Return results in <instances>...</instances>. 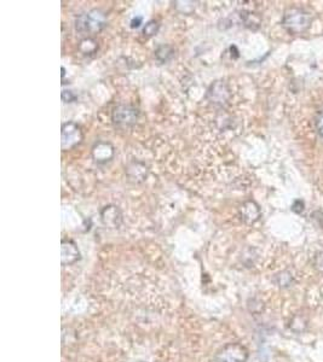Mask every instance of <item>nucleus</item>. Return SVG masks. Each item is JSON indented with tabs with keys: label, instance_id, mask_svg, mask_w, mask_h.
Instances as JSON below:
<instances>
[{
	"label": "nucleus",
	"instance_id": "f257e3e1",
	"mask_svg": "<svg viewBox=\"0 0 323 362\" xmlns=\"http://www.w3.org/2000/svg\"><path fill=\"white\" fill-rule=\"evenodd\" d=\"M312 19V14L304 8L290 7L284 14L282 27L292 35H299L310 29Z\"/></svg>",
	"mask_w": 323,
	"mask_h": 362
},
{
	"label": "nucleus",
	"instance_id": "f03ea898",
	"mask_svg": "<svg viewBox=\"0 0 323 362\" xmlns=\"http://www.w3.org/2000/svg\"><path fill=\"white\" fill-rule=\"evenodd\" d=\"M106 25V14L100 10H91L76 18V30L80 34H94Z\"/></svg>",
	"mask_w": 323,
	"mask_h": 362
},
{
	"label": "nucleus",
	"instance_id": "7ed1b4c3",
	"mask_svg": "<svg viewBox=\"0 0 323 362\" xmlns=\"http://www.w3.org/2000/svg\"><path fill=\"white\" fill-rule=\"evenodd\" d=\"M248 350L238 343H230L216 354V362H247Z\"/></svg>",
	"mask_w": 323,
	"mask_h": 362
},
{
	"label": "nucleus",
	"instance_id": "20e7f679",
	"mask_svg": "<svg viewBox=\"0 0 323 362\" xmlns=\"http://www.w3.org/2000/svg\"><path fill=\"white\" fill-rule=\"evenodd\" d=\"M60 135H62V150L63 151H68L76 147V145L82 143L84 134L82 130L74 122H67L63 123L62 130H60Z\"/></svg>",
	"mask_w": 323,
	"mask_h": 362
},
{
	"label": "nucleus",
	"instance_id": "39448f33",
	"mask_svg": "<svg viewBox=\"0 0 323 362\" xmlns=\"http://www.w3.org/2000/svg\"><path fill=\"white\" fill-rule=\"evenodd\" d=\"M140 117V111L134 106L119 105L114 109L112 114V120L116 126L128 127L137 122Z\"/></svg>",
	"mask_w": 323,
	"mask_h": 362
},
{
	"label": "nucleus",
	"instance_id": "423d86ee",
	"mask_svg": "<svg viewBox=\"0 0 323 362\" xmlns=\"http://www.w3.org/2000/svg\"><path fill=\"white\" fill-rule=\"evenodd\" d=\"M207 98L216 105H224L230 98V91L223 81H216L207 92Z\"/></svg>",
	"mask_w": 323,
	"mask_h": 362
},
{
	"label": "nucleus",
	"instance_id": "0eeeda50",
	"mask_svg": "<svg viewBox=\"0 0 323 362\" xmlns=\"http://www.w3.org/2000/svg\"><path fill=\"white\" fill-rule=\"evenodd\" d=\"M100 220L106 227L119 228L122 224V214L116 205L109 204L100 211Z\"/></svg>",
	"mask_w": 323,
	"mask_h": 362
},
{
	"label": "nucleus",
	"instance_id": "6e6552de",
	"mask_svg": "<svg viewBox=\"0 0 323 362\" xmlns=\"http://www.w3.org/2000/svg\"><path fill=\"white\" fill-rule=\"evenodd\" d=\"M60 254H62V265L70 266L80 259V251L73 240H62L60 243Z\"/></svg>",
	"mask_w": 323,
	"mask_h": 362
},
{
	"label": "nucleus",
	"instance_id": "1a4fd4ad",
	"mask_svg": "<svg viewBox=\"0 0 323 362\" xmlns=\"http://www.w3.org/2000/svg\"><path fill=\"white\" fill-rule=\"evenodd\" d=\"M262 211L254 201H247L241 205L240 216L242 221L247 225H253L260 219Z\"/></svg>",
	"mask_w": 323,
	"mask_h": 362
},
{
	"label": "nucleus",
	"instance_id": "9d476101",
	"mask_svg": "<svg viewBox=\"0 0 323 362\" xmlns=\"http://www.w3.org/2000/svg\"><path fill=\"white\" fill-rule=\"evenodd\" d=\"M114 156V147L106 141H100L92 147V157L97 163L109 162Z\"/></svg>",
	"mask_w": 323,
	"mask_h": 362
},
{
	"label": "nucleus",
	"instance_id": "9b49d317",
	"mask_svg": "<svg viewBox=\"0 0 323 362\" xmlns=\"http://www.w3.org/2000/svg\"><path fill=\"white\" fill-rule=\"evenodd\" d=\"M128 174L131 180H134V182H142L146 180V175H148V169L143 163L134 162L128 168Z\"/></svg>",
	"mask_w": 323,
	"mask_h": 362
},
{
	"label": "nucleus",
	"instance_id": "f8f14e48",
	"mask_svg": "<svg viewBox=\"0 0 323 362\" xmlns=\"http://www.w3.org/2000/svg\"><path fill=\"white\" fill-rule=\"evenodd\" d=\"M308 319L302 313H298L290 319V331L296 333H304L308 330Z\"/></svg>",
	"mask_w": 323,
	"mask_h": 362
},
{
	"label": "nucleus",
	"instance_id": "ddd939ff",
	"mask_svg": "<svg viewBox=\"0 0 323 362\" xmlns=\"http://www.w3.org/2000/svg\"><path fill=\"white\" fill-rule=\"evenodd\" d=\"M272 282L280 289H288L294 284V277L288 271H281L274 275Z\"/></svg>",
	"mask_w": 323,
	"mask_h": 362
},
{
	"label": "nucleus",
	"instance_id": "4468645a",
	"mask_svg": "<svg viewBox=\"0 0 323 362\" xmlns=\"http://www.w3.org/2000/svg\"><path fill=\"white\" fill-rule=\"evenodd\" d=\"M241 18L244 21V25L247 28L252 29V30H256V29L260 27L262 18L258 13L250 12V11H244L241 14Z\"/></svg>",
	"mask_w": 323,
	"mask_h": 362
},
{
	"label": "nucleus",
	"instance_id": "2eb2a0df",
	"mask_svg": "<svg viewBox=\"0 0 323 362\" xmlns=\"http://www.w3.org/2000/svg\"><path fill=\"white\" fill-rule=\"evenodd\" d=\"M155 57L160 63H167L174 57V50L170 45H161L155 51Z\"/></svg>",
	"mask_w": 323,
	"mask_h": 362
},
{
	"label": "nucleus",
	"instance_id": "dca6fc26",
	"mask_svg": "<svg viewBox=\"0 0 323 362\" xmlns=\"http://www.w3.org/2000/svg\"><path fill=\"white\" fill-rule=\"evenodd\" d=\"M97 48H98L97 42L94 41V39H91V37H86V39H84L80 41L79 50L82 51L84 54L94 53V52L97 51Z\"/></svg>",
	"mask_w": 323,
	"mask_h": 362
},
{
	"label": "nucleus",
	"instance_id": "f3484780",
	"mask_svg": "<svg viewBox=\"0 0 323 362\" xmlns=\"http://www.w3.org/2000/svg\"><path fill=\"white\" fill-rule=\"evenodd\" d=\"M158 28H160V24H158L156 21H150V22L146 23V27H144L143 34L148 37L154 36L155 34L158 31Z\"/></svg>",
	"mask_w": 323,
	"mask_h": 362
},
{
	"label": "nucleus",
	"instance_id": "a211bd4d",
	"mask_svg": "<svg viewBox=\"0 0 323 362\" xmlns=\"http://www.w3.org/2000/svg\"><path fill=\"white\" fill-rule=\"evenodd\" d=\"M312 266L320 273H323V249L316 251L312 259Z\"/></svg>",
	"mask_w": 323,
	"mask_h": 362
},
{
	"label": "nucleus",
	"instance_id": "6ab92c4d",
	"mask_svg": "<svg viewBox=\"0 0 323 362\" xmlns=\"http://www.w3.org/2000/svg\"><path fill=\"white\" fill-rule=\"evenodd\" d=\"M315 129L317 134H318L321 138H323V109L317 112L315 117Z\"/></svg>",
	"mask_w": 323,
	"mask_h": 362
},
{
	"label": "nucleus",
	"instance_id": "aec40b11",
	"mask_svg": "<svg viewBox=\"0 0 323 362\" xmlns=\"http://www.w3.org/2000/svg\"><path fill=\"white\" fill-rule=\"evenodd\" d=\"M290 209H292L293 213L298 214V215H299V214H302L305 209L304 201H302V199H296V201L293 202L292 208H290Z\"/></svg>",
	"mask_w": 323,
	"mask_h": 362
},
{
	"label": "nucleus",
	"instance_id": "412c9836",
	"mask_svg": "<svg viewBox=\"0 0 323 362\" xmlns=\"http://www.w3.org/2000/svg\"><path fill=\"white\" fill-rule=\"evenodd\" d=\"M76 94L72 91H63L62 92V100L64 103H72V101L76 100Z\"/></svg>",
	"mask_w": 323,
	"mask_h": 362
},
{
	"label": "nucleus",
	"instance_id": "4be33fe9",
	"mask_svg": "<svg viewBox=\"0 0 323 362\" xmlns=\"http://www.w3.org/2000/svg\"><path fill=\"white\" fill-rule=\"evenodd\" d=\"M140 22H142V17H137V18H134L131 22L132 28H138L140 25Z\"/></svg>",
	"mask_w": 323,
	"mask_h": 362
}]
</instances>
